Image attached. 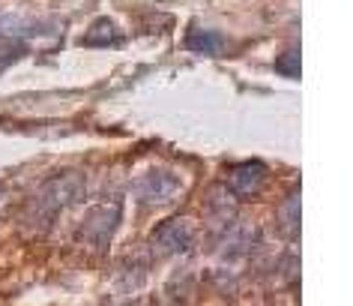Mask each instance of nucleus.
<instances>
[{"mask_svg":"<svg viewBox=\"0 0 353 306\" xmlns=\"http://www.w3.org/2000/svg\"><path fill=\"white\" fill-rule=\"evenodd\" d=\"M195 240H198L195 225H192L189 220H183V216H174V220L162 222L153 234V243L162 247L165 252H189L192 247H195Z\"/></svg>","mask_w":353,"mask_h":306,"instance_id":"obj_2","label":"nucleus"},{"mask_svg":"<svg viewBox=\"0 0 353 306\" xmlns=\"http://www.w3.org/2000/svg\"><path fill=\"white\" fill-rule=\"evenodd\" d=\"M180 192H183V180L174 171H165V169H150L132 183V195L141 204H162V201L176 198Z\"/></svg>","mask_w":353,"mask_h":306,"instance_id":"obj_1","label":"nucleus"},{"mask_svg":"<svg viewBox=\"0 0 353 306\" xmlns=\"http://www.w3.org/2000/svg\"><path fill=\"white\" fill-rule=\"evenodd\" d=\"M276 73L285 75V78H299L303 75V57H299L296 48H288L285 55H279L276 60Z\"/></svg>","mask_w":353,"mask_h":306,"instance_id":"obj_8","label":"nucleus"},{"mask_svg":"<svg viewBox=\"0 0 353 306\" xmlns=\"http://www.w3.org/2000/svg\"><path fill=\"white\" fill-rule=\"evenodd\" d=\"M267 178H270L267 165L252 160V162H243V165H236V169H231V174H228V189L240 198H249V195H254V192L263 189Z\"/></svg>","mask_w":353,"mask_h":306,"instance_id":"obj_4","label":"nucleus"},{"mask_svg":"<svg viewBox=\"0 0 353 306\" xmlns=\"http://www.w3.org/2000/svg\"><path fill=\"white\" fill-rule=\"evenodd\" d=\"M126 42V33H123L111 19H99L87 30V37L81 39L84 48H120Z\"/></svg>","mask_w":353,"mask_h":306,"instance_id":"obj_6","label":"nucleus"},{"mask_svg":"<svg viewBox=\"0 0 353 306\" xmlns=\"http://www.w3.org/2000/svg\"><path fill=\"white\" fill-rule=\"evenodd\" d=\"M24 55V42L15 39V37H0V73H3L6 66L12 64V60H19Z\"/></svg>","mask_w":353,"mask_h":306,"instance_id":"obj_9","label":"nucleus"},{"mask_svg":"<svg viewBox=\"0 0 353 306\" xmlns=\"http://www.w3.org/2000/svg\"><path fill=\"white\" fill-rule=\"evenodd\" d=\"M78 192H81V180L75 178V174H60V178H54L48 183L46 189L39 192V198H37V211L39 213H57L63 204H69V201H75L78 198Z\"/></svg>","mask_w":353,"mask_h":306,"instance_id":"obj_3","label":"nucleus"},{"mask_svg":"<svg viewBox=\"0 0 353 306\" xmlns=\"http://www.w3.org/2000/svg\"><path fill=\"white\" fill-rule=\"evenodd\" d=\"M183 46L189 51H195V55H204V57H216L225 51V39L222 33L216 30H201V28H189L186 39H183Z\"/></svg>","mask_w":353,"mask_h":306,"instance_id":"obj_7","label":"nucleus"},{"mask_svg":"<svg viewBox=\"0 0 353 306\" xmlns=\"http://www.w3.org/2000/svg\"><path fill=\"white\" fill-rule=\"evenodd\" d=\"M117 220H120V204L114 201V204H99L96 211H90L84 222V234L90 238L93 243H105L117 229Z\"/></svg>","mask_w":353,"mask_h":306,"instance_id":"obj_5","label":"nucleus"}]
</instances>
